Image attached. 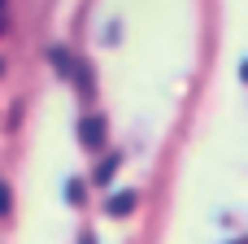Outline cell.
Segmentation results:
<instances>
[{"label": "cell", "instance_id": "6da1fadb", "mask_svg": "<svg viewBox=\"0 0 248 244\" xmlns=\"http://www.w3.org/2000/svg\"><path fill=\"white\" fill-rule=\"evenodd\" d=\"M78 144L83 148H100L105 144V118H83L78 122Z\"/></svg>", "mask_w": 248, "mask_h": 244}, {"label": "cell", "instance_id": "7a4b0ae2", "mask_svg": "<svg viewBox=\"0 0 248 244\" xmlns=\"http://www.w3.org/2000/svg\"><path fill=\"white\" fill-rule=\"evenodd\" d=\"M135 205H140V192H113V196L105 201V214H109V218H126Z\"/></svg>", "mask_w": 248, "mask_h": 244}, {"label": "cell", "instance_id": "3957f363", "mask_svg": "<svg viewBox=\"0 0 248 244\" xmlns=\"http://www.w3.org/2000/svg\"><path fill=\"white\" fill-rule=\"evenodd\" d=\"M52 65H57V74H65V79H78V70H83L65 48H52Z\"/></svg>", "mask_w": 248, "mask_h": 244}, {"label": "cell", "instance_id": "277c9868", "mask_svg": "<svg viewBox=\"0 0 248 244\" xmlns=\"http://www.w3.org/2000/svg\"><path fill=\"white\" fill-rule=\"evenodd\" d=\"M118 166H122V153H109V157L96 166V183H109V179L118 175Z\"/></svg>", "mask_w": 248, "mask_h": 244}, {"label": "cell", "instance_id": "5b68a950", "mask_svg": "<svg viewBox=\"0 0 248 244\" xmlns=\"http://www.w3.org/2000/svg\"><path fill=\"white\" fill-rule=\"evenodd\" d=\"M65 201L70 205H83V179H70L65 183Z\"/></svg>", "mask_w": 248, "mask_h": 244}, {"label": "cell", "instance_id": "8992f818", "mask_svg": "<svg viewBox=\"0 0 248 244\" xmlns=\"http://www.w3.org/2000/svg\"><path fill=\"white\" fill-rule=\"evenodd\" d=\"M9 201H13V192H9V183H4V179H0V218H4V214H9Z\"/></svg>", "mask_w": 248, "mask_h": 244}, {"label": "cell", "instance_id": "52a82bcc", "mask_svg": "<svg viewBox=\"0 0 248 244\" xmlns=\"http://www.w3.org/2000/svg\"><path fill=\"white\" fill-rule=\"evenodd\" d=\"M78 244H96V231H78Z\"/></svg>", "mask_w": 248, "mask_h": 244}, {"label": "cell", "instance_id": "ba28073f", "mask_svg": "<svg viewBox=\"0 0 248 244\" xmlns=\"http://www.w3.org/2000/svg\"><path fill=\"white\" fill-rule=\"evenodd\" d=\"M240 79H244V83H248V61H244V65H240Z\"/></svg>", "mask_w": 248, "mask_h": 244}, {"label": "cell", "instance_id": "9c48e42d", "mask_svg": "<svg viewBox=\"0 0 248 244\" xmlns=\"http://www.w3.org/2000/svg\"><path fill=\"white\" fill-rule=\"evenodd\" d=\"M0 9H4V0H0Z\"/></svg>", "mask_w": 248, "mask_h": 244}, {"label": "cell", "instance_id": "30bf717a", "mask_svg": "<svg viewBox=\"0 0 248 244\" xmlns=\"http://www.w3.org/2000/svg\"><path fill=\"white\" fill-rule=\"evenodd\" d=\"M0 31H4V22H0Z\"/></svg>", "mask_w": 248, "mask_h": 244}]
</instances>
